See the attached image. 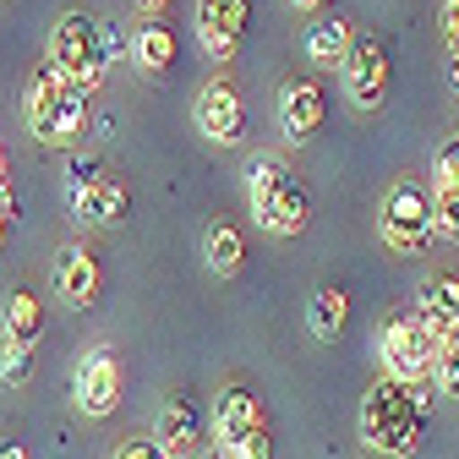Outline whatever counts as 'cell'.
Segmentation results:
<instances>
[{"instance_id":"17","label":"cell","mask_w":459,"mask_h":459,"mask_svg":"<svg viewBox=\"0 0 459 459\" xmlns=\"http://www.w3.org/2000/svg\"><path fill=\"white\" fill-rule=\"evenodd\" d=\"M126 55H132V61H137V72L143 77H164L169 66H176V33H169L164 22H143L132 39H126Z\"/></svg>"},{"instance_id":"13","label":"cell","mask_w":459,"mask_h":459,"mask_svg":"<svg viewBox=\"0 0 459 459\" xmlns=\"http://www.w3.org/2000/svg\"><path fill=\"white\" fill-rule=\"evenodd\" d=\"M416 328L432 344L459 333V279H448V273L421 279V290H416Z\"/></svg>"},{"instance_id":"31","label":"cell","mask_w":459,"mask_h":459,"mask_svg":"<svg viewBox=\"0 0 459 459\" xmlns=\"http://www.w3.org/2000/svg\"><path fill=\"white\" fill-rule=\"evenodd\" d=\"M0 459H28V448L22 443H0Z\"/></svg>"},{"instance_id":"20","label":"cell","mask_w":459,"mask_h":459,"mask_svg":"<svg viewBox=\"0 0 459 459\" xmlns=\"http://www.w3.org/2000/svg\"><path fill=\"white\" fill-rule=\"evenodd\" d=\"M203 257H208V268H213L219 279L241 273V263H247V241H241V230H236V224H208V236H203Z\"/></svg>"},{"instance_id":"6","label":"cell","mask_w":459,"mask_h":459,"mask_svg":"<svg viewBox=\"0 0 459 459\" xmlns=\"http://www.w3.org/2000/svg\"><path fill=\"white\" fill-rule=\"evenodd\" d=\"M377 236L394 257H416L427 252V241L437 236L432 230V197L416 186V181H394L383 208H377Z\"/></svg>"},{"instance_id":"22","label":"cell","mask_w":459,"mask_h":459,"mask_svg":"<svg viewBox=\"0 0 459 459\" xmlns=\"http://www.w3.org/2000/svg\"><path fill=\"white\" fill-rule=\"evenodd\" d=\"M432 230L448 241H459V176L454 181H432Z\"/></svg>"},{"instance_id":"11","label":"cell","mask_w":459,"mask_h":459,"mask_svg":"<svg viewBox=\"0 0 459 459\" xmlns=\"http://www.w3.org/2000/svg\"><path fill=\"white\" fill-rule=\"evenodd\" d=\"M192 121L208 143L230 148V143H241V126H247V104H241V88L230 82V77H213L203 82L197 104H192Z\"/></svg>"},{"instance_id":"1","label":"cell","mask_w":459,"mask_h":459,"mask_svg":"<svg viewBox=\"0 0 459 459\" xmlns=\"http://www.w3.org/2000/svg\"><path fill=\"white\" fill-rule=\"evenodd\" d=\"M421 421H427V405L388 377L372 383L361 399V443L383 459H411L421 448Z\"/></svg>"},{"instance_id":"9","label":"cell","mask_w":459,"mask_h":459,"mask_svg":"<svg viewBox=\"0 0 459 459\" xmlns=\"http://www.w3.org/2000/svg\"><path fill=\"white\" fill-rule=\"evenodd\" d=\"M72 399H77V411L93 416V421L115 416V405H121V356H115L109 344H93V351L77 361Z\"/></svg>"},{"instance_id":"2","label":"cell","mask_w":459,"mask_h":459,"mask_svg":"<svg viewBox=\"0 0 459 459\" xmlns=\"http://www.w3.org/2000/svg\"><path fill=\"white\" fill-rule=\"evenodd\" d=\"M247 203H252V219L268 230V236H301L307 219H312L307 186L273 153H257L252 159V169H247Z\"/></svg>"},{"instance_id":"36","label":"cell","mask_w":459,"mask_h":459,"mask_svg":"<svg viewBox=\"0 0 459 459\" xmlns=\"http://www.w3.org/2000/svg\"><path fill=\"white\" fill-rule=\"evenodd\" d=\"M197 459H219V454H203V448H197Z\"/></svg>"},{"instance_id":"27","label":"cell","mask_w":459,"mask_h":459,"mask_svg":"<svg viewBox=\"0 0 459 459\" xmlns=\"http://www.w3.org/2000/svg\"><path fill=\"white\" fill-rule=\"evenodd\" d=\"M121 55H126V39H121V33H115L109 22H99V66L109 72L115 61H121Z\"/></svg>"},{"instance_id":"32","label":"cell","mask_w":459,"mask_h":459,"mask_svg":"<svg viewBox=\"0 0 459 459\" xmlns=\"http://www.w3.org/2000/svg\"><path fill=\"white\" fill-rule=\"evenodd\" d=\"M290 6H296V12H317V6H323V0H290Z\"/></svg>"},{"instance_id":"35","label":"cell","mask_w":459,"mask_h":459,"mask_svg":"<svg viewBox=\"0 0 459 459\" xmlns=\"http://www.w3.org/2000/svg\"><path fill=\"white\" fill-rule=\"evenodd\" d=\"M0 176H6V148H0Z\"/></svg>"},{"instance_id":"25","label":"cell","mask_w":459,"mask_h":459,"mask_svg":"<svg viewBox=\"0 0 459 459\" xmlns=\"http://www.w3.org/2000/svg\"><path fill=\"white\" fill-rule=\"evenodd\" d=\"M104 176V164H99V153H77L72 164H66V203H77L93 181Z\"/></svg>"},{"instance_id":"14","label":"cell","mask_w":459,"mask_h":459,"mask_svg":"<svg viewBox=\"0 0 459 459\" xmlns=\"http://www.w3.org/2000/svg\"><path fill=\"white\" fill-rule=\"evenodd\" d=\"M153 443L169 454V459H181V454H197L203 448V405L192 394H169L164 405H159V421H153Z\"/></svg>"},{"instance_id":"15","label":"cell","mask_w":459,"mask_h":459,"mask_svg":"<svg viewBox=\"0 0 459 459\" xmlns=\"http://www.w3.org/2000/svg\"><path fill=\"white\" fill-rule=\"evenodd\" d=\"M49 279H55V296H61L66 307H77V312L99 301V257L88 247H77V241L55 252V273Z\"/></svg>"},{"instance_id":"29","label":"cell","mask_w":459,"mask_h":459,"mask_svg":"<svg viewBox=\"0 0 459 459\" xmlns=\"http://www.w3.org/2000/svg\"><path fill=\"white\" fill-rule=\"evenodd\" d=\"M12 219H17V197H12V181L0 176V252H6V230H12Z\"/></svg>"},{"instance_id":"21","label":"cell","mask_w":459,"mask_h":459,"mask_svg":"<svg viewBox=\"0 0 459 459\" xmlns=\"http://www.w3.org/2000/svg\"><path fill=\"white\" fill-rule=\"evenodd\" d=\"M44 328V301L33 290H12L6 296V344H33Z\"/></svg>"},{"instance_id":"5","label":"cell","mask_w":459,"mask_h":459,"mask_svg":"<svg viewBox=\"0 0 459 459\" xmlns=\"http://www.w3.org/2000/svg\"><path fill=\"white\" fill-rule=\"evenodd\" d=\"M61 82H72L82 99L104 88V66H99V22L88 12H61L49 28V61H44Z\"/></svg>"},{"instance_id":"24","label":"cell","mask_w":459,"mask_h":459,"mask_svg":"<svg viewBox=\"0 0 459 459\" xmlns=\"http://www.w3.org/2000/svg\"><path fill=\"white\" fill-rule=\"evenodd\" d=\"M432 388L459 394V333H454V339H443L437 351H432Z\"/></svg>"},{"instance_id":"30","label":"cell","mask_w":459,"mask_h":459,"mask_svg":"<svg viewBox=\"0 0 459 459\" xmlns=\"http://www.w3.org/2000/svg\"><path fill=\"white\" fill-rule=\"evenodd\" d=\"M443 39L454 49V61H459V0H443Z\"/></svg>"},{"instance_id":"4","label":"cell","mask_w":459,"mask_h":459,"mask_svg":"<svg viewBox=\"0 0 459 459\" xmlns=\"http://www.w3.org/2000/svg\"><path fill=\"white\" fill-rule=\"evenodd\" d=\"M22 115H28V132H33L39 143L66 148V143H77L82 126H88V99L44 66V72H33L28 88H22Z\"/></svg>"},{"instance_id":"26","label":"cell","mask_w":459,"mask_h":459,"mask_svg":"<svg viewBox=\"0 0 459 459\" xmlns=\"http://www.w3.org/2000/svg\"><path fill=\"white\" fill-rule=\"evenodd\" d=\"M454 176H459V137H448L432 153V181H454Z\"/></svg>"},{"instance_id":"33","label":"cell","mask_w":459,"mask_h":459,"mask_svg":"<svg viewBox=\"0 0 459 459\" xmlns=\"http://www.w3.org/2000/svg\"><path fill=\"white\" fill-rule=\"evenodd\" d=\"M137 6H143V12H164V6H169V0H137Z\"/></svg>"},{"instance_id":"3","label":"cell","mask_w":459,"mask_h":459,"mask_svg":"<svg viewBox=\"0 0 459 459\" xmlns=\"http://www.w3.org/2000/svg\"><path fill=\"white\" fill-rule=\"evenodd\" d=\"M208 432L219 437V459H273V432L247 383H224L208 405Z\"/></svg>"},{"instance_id":"18","label":"cell","mask_w":459,"mask_h":459,"mask_svg":"<svg viewBox=\"0 0 459 459\" xmlns=\"http://www.w3.org/2000/svg\"><path fill=\"white\" fill-rule=\"evenodd\" d=\"M307 55H312V66H344V55H351V22L317 12L307 28Z\"/></svg>"},{"instance_id":"23","label":"cell","mask_w":459,"mask_h":459,"mask_svg":"<svg viewBox=\"0 0 459 459\" xmlns=\"http://www.w3.org/2000/svg\"><path fill=\"white\" fill-rule=\"evenodd\" d=\"M28 377H33V344H0V383L28 388Z\"/></svg>"},{"instance_id":"10","label":"cell","mask_w":459,"mask_h":459,"mask_svg":"<svg viewBox=\"0 0 459 459\" xmlns=\"http://www.w3.org/2000/svg\"><path fill=\"white\" fill-rule=\"evenodd\" d=\"M273 115H279L284 143H312L317 126L328 121V93H323V82H312V77H284L279 82V99H273Z\"/></svg>"},{"instance_id":"16","label":"cell","mask_w":459,"mask_h":459,"mask_svg":"<svg viewBox=\"0 0 459 459\" xmlns=\"http://www.w3.org/2000/svg\"><path fill=\"white\" fill-rule=\"evenodd\" d=\"M72 213H77V224H88V230H109V224H121V219L132 213V186L115 181V176H99V181L72 203Z\"/></svg>"},{"instance_id":"12","label":"cell","mask_w":459,"mask_h":459,"mask_svg":"<svg viewBox=\"0 0 459 459\" xmlns=\"http://www.w3.org/2000/svg\"><path fill=\"white\" fill-rule=\"evenodd\" d=\"M247 17H252V0H197V44L213 55V61H230L236 44L247 39Z\"/></svg>"},{"instance_id":"8","label":"cell","mask_w":459,"mask_h":459,"mask_svg":"<svg viewBox=\"0 0 459 459\" xmlns=\"http://www.w3.org/2000/svg\"><path fill=\"white\" fill-rule=\"evenodd\" d=\"M344 93H351L356 109H383V99H388V44L377 33H351Z\"/></svg>"},{"instance_id":"34","label":"cell","mask_w":459,"mask_h":459,"mask_svg":"<svg viewBox=\"0 0 459 459\" xmlns=\"http://www.w3.org/2000/svg\"><path fill=\"white\" fill-rule=\"evenodd\" d=\"M448 82H454V93H459V61H454V66H448Z\"/></svg>"},{"instance_id":"28","label":"cell","mask_w":459,"mask_h":459,"mask_svg":"<svg viewBox=\"0 0 459 459\" xmlns=\"http://www.w3.org/2000/svg\"><path fill=\"white\" fill-rule=\"evenodd\" d=\"M115 459H169V454H164L153 437H126L121 448H115Z\"/></svg>"},{"instance_id":"19","label":"cell","mask_w":459,"mask_h":459,"mask_svg":"<svg viewBox=\"0 0 459 459\" xmlns=\"http://www.w3.org/2000/svg\"><path fill=\"white\" fill-rule=\"evenodd\" d=\"M344 317H351V296L339 290V284H317L312 290V301H307V328H312V339H339L344 333Z\"/></svg>"},{"instance_id":"7","label":"cell","mask_w":459,"mask_h":459,"mask_svg":"<svg viewBox=\"0 0 459 459\" xmlns=\"http://www.w3.org/2000/svg\"><path fill=\"white\" fill-rule=\"evenodd\" d=\"M432 351L437 344L416 328V317H388L383 333H377V356H383L388 383L411 388L421 405H427V383H432Z\"/></svg>"}]
</instances>
